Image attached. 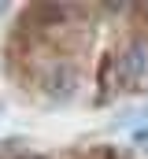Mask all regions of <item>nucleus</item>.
<instances>
[{
	"instance_id": "obj_1",
	"label": "nucleus",
	"mask_w": 148,
	"mask_h": 159,
	"mask_svg": "<svg viewBox=\"0 0 148 159\" xmlns=\"http://www.w3.org/2000/svg\"><path fill=\"white\" fill-rule=\"evenodd\" d=\"M148 78V41L130 37L115 56V93H141Z\"/></svg>"
},
{
	"instance_id": "obj_2",
	"label": "nucleus",
	"mask_w": 148,
	"mask_h": 159,
	"mask_svg": "<svg viewBox=\"0 0 148 159\" xmlns=\"http://www.w3.org/2000/svg\"><path fill=\"white\" fill-rule=\"evenodd\" d=\"M37 89L52 100V104H71L81 89V70L74 59H52L37 70Z\"/></svg>"
},
{
	"instance_id": "obj_3",
	"label": "nucleus",
	"mask_w": 148,
	"mask_h": 159,
	"mask_svg": "<svg viewBox=\"0 0 148 159\" xmlns=\"http://www.w3.org/2000/svg\"><path fill=\"white\" fill-rule=\"evenodd\" d=\"M133 144H137L141 152H148V129H133Z\"/></svg>"
},
{
	"instance_id": "obj_4",
	"label": "nucleus",
	"mask_w": 148,
	"mask_h": 159,
	"mask_svg": "<svg viewBox=\"0 0 148 159\" xmlns=\"http://www.w3.org/2000/svg\"><path fill=\"white\" fill-rule=\"evenodd\" d=\"M19 159H48V156H37V152H19Z\"/></svg>"
}]
</instances>
